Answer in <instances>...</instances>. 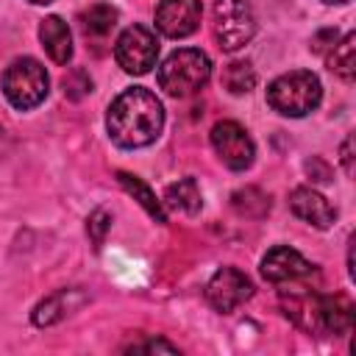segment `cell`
<instances>
[{"label": "cell", "mask_w": 356, "mask_h": 356, "mask_svg": "<svg viewBox=\"0 0 356 356\" xmlns=\"http://www.w3.org/2000/svg\"><path fill=\"white\" fill-rule=\"evenodd\" d=\"M211 147L214 153L220 156V161L228 167V170H248L256 159V147H253V139L248 136V131L234 122V120H222L211 128Z\"/></svg>", "instance_id": "7"}, {"label": "cell", "mask_w": 356, "mask_h": 356, "mask_svg": "<svg viewBox=\"0 0 356 356\" xmlns=\"http://www.w3.org/2000/svg\"><path fill=\"white\" fill-rule=\"evenodd\" d=\"M106 128H108L111 142L120 147L131 150V147L153 145L164 128V106L145 86L125 89L108 106Z\"/></svg>", "instance_id": "1"}, {"label": "cell", "mask_w": 356, "mask_h": 356, "mask_svg": "<svg viewBox=\"0 0 356 356\" xmlns=\"http://www.w3.org/2000/svg\"><path fill=\"white\" fill-rule=\"evenodd\" d=\"M78 19H81V28H83L86 36L103 39V36H108V33L114 31V25H117V8L108 6V3H95V6H89L86 11H81Z\"/></svg>", "instance_id": "14"}, {"label": "cell", "mask_w": 356, "mask_h": 356, "mask_svg": "<svg viewBox=\"0 0 356 356\" xmlns=\"http://www.w3.org/2000/svg\"><path fill=\"white\" fill-rule=\"evenodd\" d=\"M320 100H323L320 78L309 70L278 75L267 86V103L284 117H306L309 111L320 106Z\"/></svg>", "instance_id": "3"}, {"label": "cell", "mask_w": 356, "mask_h": 356, "mask_svg": "<svg viewBox=\"0 0 356 356\" xmlns=\"http://www.w3.org/2000/svg\"><path fill=\"white\" fill-rule=\"evenodd\" d=\"M328 70L342 81H353L356 75V33H345L342 42H334L328 50Z\"/></svg>", "instance_id": "13"}, {"label": "cell", "mask_w": 356, "mask_h": 356, "mask_svg": "<svg viewBox=\"0 0 356 356\" xmlns=\"http://www.w3.org/2000/svg\"><path fill=\"white\" fill-rule=\"evenodd\" d=\"M164 203L184 214H197L203 200H200V189H197L195 178H181L178 184H170L164 192Z\"/></svg>", "instance_id": "15"}, {"label": "cell", "mask_w": 356, "mask_h": 356, "mask_svg": "<svg viewBox=\"0 0 356 356\" xmlns=\"http://www.w3.org/2000/svg\"><path fill=\"white\" fill-rule=\"evenodd\" d=\"M289 209L295 217H300L303 222L314 225V228H328L337 220V209L312 186H298L289 195Z\"/></svg>", "instance_id": "11"}, {"label": "cell", "mask_w": 356, "mask_h": 356, "mask_svg": "<svg viewBox=\"0 0 356 356\" xmlns=\"http://www.w3.org/2000/svg\"><path fill=\"white\" fill-rule=\"evenodd\" d=\"M108 228H111V217H108V211L95 209V211L89 214V222H86V231H89V236H92L95 248H100V245H103V236H106V231H108Z\"/></svg>", "instance_id": "20"}, {"label": "cell", "mask_w": 356, "mask_h": 356, "mask_svg": "<svg viewBox=\"0 0 356 356\" xmlns=\"http://www.w3.org/2000/svg\"><path fill=\"white\" fill-rule=\"evenodd\" d=\"M353 136H348L345 142H342V164H345V172L348 175H353Z\"/></svg>", "instance_id": "23"}, {"label": "cell", "mask_w": 356, "mask_h": 356, "mask_svg": "<svg viewBox=\"0 0 356 356\" xmlns=\"http://www.w3.org/2000/svg\"><path fill=\"white\" fill-rule=\"evenodd\" d=\"M114 58L117 64L131 72V75H145L156 67L159 58V42L156 33L145 25H131L120 33L117 44H114Z\"/></svg>", "instance_id": "6"}, {"label": "cell", "mask_w": 356, "mask_h": 356, "mask_svg": "<svg viewBox=\"0 0 356 356\" xmlns=\"http://www.w3.org/2000/svg\"><path fill=\"white\" fill-rule=\"evenodd\" d=\"M256 83V72L250 67V61H231L225 64L222 70V86L231 92V95H245L250 92Z\"/></svg>", "instance_id": "18"}, {"label": "cell", "mask_w": 356, "mask_h": 356, "mask_svg": "<svg viewBox=\"0 0 356 356\" xmlns=\"http://www.w3.org/2000/svg\"><path fill=\"white\" fill-rule=\"evenodd\" d=\"M231 206H234L236 214H242V217H261V214L270 211V197H267L264 192L248 186V189H239V192L231 195Z\"/></svg>", "instance_id": "19"}, {"label": "cell", "mask_w": 356, "mask_h": 356, "mask_svg": "<svg viewBox=\"0 0 356 356\" xmlns=\"http://www.w3.org/2000/svg\"><path fill=\"white\" fill-rule=\"evenodd\" d=\"M211 78V61L197 47H181L159 67V86L172 97H189L200 92Z\"/></svg>", "instance_id": "2"}, {"label": "cell", "mask_w": 356, "mask_h": 356, "mask_svg": "<svg viewBox=\"0 0 356 356\" xmlns=\"http://www.w3.org/2000/svg\"><path fill=\"white\" fill-rule=\"evenodd\" d=\"M31 3H39V6H47V3H53V0H31Z\"/></svg>", "instance_id": "24"}, {"label": "cell", "mask_w": 356, "mask_h": 356, "mask_svg": "<svg viewBox=\"0 0 356 356\" xmlns=\"http://www.w3.org/2000/svg\"><path fill=\"white\" fill-rule=\"evenodd\" d=\"M47 86H50V81H47L44 67L28 56L14 58L3 72V95L19 111L36 108L47 97Z\"/></svg>", "instance_id": "4"}, {"label": "cell", "mask_w": 356, "mask_h": 356, "mask_svg": "<svg viewBox=\"0 0 356 356\" xmlns=\"http://www.w3.org/2000/svg\"><path fill=\"white\" fill-rule=\"evenodd\" d=\"M250 295H253V284H250V278H248L242 270H236V267H220V270L209 278V284H206V300H209L217 312H222V314H228V312H234L236 306H242Z\"/></svg>", "instance_id": "8"}, {"label": "cell", "mask_w": 356, "mask_h": 356, "mask_svg": "<svg viewBox=\"0 0 356 356\" xmlns=\"http://www.w3.org/2000/svg\"><path fill=\"white\" fill-rule=\"evenodd\" d=\"M323 3H350V0H323Z\"/></svg>", "instance_id": "25"}, {"label": "cell", "mask_w": 356, "mask_h": 356, "mask_svg": "<svg viewBox=\"0 0 356 356\" xmlns=\"http://www.w3.org/2000/svg\"><path fill=\"white\" fill-rule=\"evenodd\" d=\"M117 178H120V184L125 186V192H128V195H134V200H139V203H142V209H145L156 222H167V214H164L161 200H156L153 189H150L142 178H136V175H131V172H117Z\"/></svg>", "instance_id": "16"}, {"label": "cell", "mask_w": 356, "mask_h": 356, "mask_svg": "<svg viewBox=\"0 0 356 356\" xmlns=\"http://www.w3.org/2000/svg\"><path fill=\"white\" fill-rule=\"evenodd\" d=\"M334 42H337V31H323V33L314 36L312 50H314V53H325V50H331Z\"/></svg>", "instance_id": "22"}, {"label": "cell", "mask_w": 356, "mask_h": 356, "mask_svg": "<svg viewBox=\"0 0 356 356\" xmlns=\"http://www.w3.org/2000/svg\"><path fill=\"white\" fill-rule=\"evenodd\" d=\"M200 0H161L156 6V28L170 39H184L200 25Z\"/></svg>", "instance_id": "9"}, {"label": "cell", "mask_w": 356, "mask_h": 356, "mask_svg": "<svg viewBox=\"0 0 356 356\" xmlns=\"http://www.w3.org/2000/svg\"><path fill=\"white\" fill-rule=\"evenodd\" d=\"M39 42L42 47L47 50V56L56 61V64H67L72 58V36H70V28L61 17H44L42 25H39Z\"/></svg>", "instance_id": "12"}, {"label": "cell", "mask_w": 356, "mask_h": 356, "mask_svg": "<svg viewBox=\"0 0 356 356\" xmlns=\"http://www.w3.org/2000/svg\"><path fill=\"white\" fill-rule=\"evenodd\" d=\"M125 350H134V353H142V350H164V353H175L178 348L172 345V342H167V339H147V342H134V345H128Z\"/></svg>", "instance_id": "21"}, {"label": "cell", "mask_w": 356, "mask_h": 356, "mask_svg": "<svg viewBox=\"0 0 356 356\" xmlns=\"http://www.w3.org/2000/svg\"><path fill=\"white\" fill-rule=\"evenodd\" d=\"M314 273V264L309 259H303L295 248L278 245L273 248L264 259H261V275L270 284H286V281H300L306 275Z\"/></svg>", "instance_id": "10"}, {"label": "cell", "mask_w": 356, "mask_h": 356, "mask_svg": "<svg viewBox=\"0 0 356 356\" xmlns=\"http://www.w3.org/2000/svg\"><path fill=\"white\" fill-rule=\"evenodd\" d=\"M211 19L214 39L225 53L245 47L256 33V19L245 0H214Z\"/></svg>", "instance_id": "5"}, {"label": "cell", "mask_w": 356, "mask_h": 356, "mask_svg": "<svg viewBox=\"0 0 356 356\" xmlns=\"http://www.w3.org/2000/svg\"><path fill=\"white\" fill-rule=\"evenodd\" d=\"M75 292L72 289H61V292H56V295H50V298H44L36 309H33V323L36 325H53V323H58L61 317H67L70 314V298H72Z\"/></svg>", "instance_id": "17"}]
</instances>
